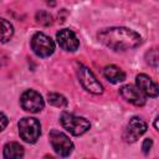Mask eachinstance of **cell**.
<instances>
[{
  "label": "cell",
  "instance_id": "6da1fadb",
  "mask_svg": "<svg viewBox=\"0 0 159 159\" xmlns=\"http://www.w3.org/2000/svg\"><path fill=\"white\" fill-rule=\"evenodd\" d=\"M101 43L114 50L125 51L134 48L142 43V37L138 32L127 27H108L103 29L97 35Z\"/></svg>",
  "mask_w": 159,
  "mask_h": 159
},
{
  "label": "cell",
  "instance_id": "7a4b0ae2",
  "mask_svg": "<svg viewBox=\"0 0 159 159\" xmlns=\"http://www.w3.org/2000/svg\"><path fill=\"white\" fill-rule=\"evenodd\" d=\"M60 122H61V125L72 135H82L91 127L89 122L86 118L78 117L67 112H63L60 116Z\"/></svg>",
  "mask_w": 159,
  "mask_h": 159
},
{
  "label": "cell",
  "instance_id": "3957f363",
  "mask_svg": "<svg viewBox=\"0 0 159 159\" xmlns=\"http://www.w3.org/2000/svg\"><path fill=\"white\" fill-rule=\"evenodd\" d=\"M19 134L21 137L22 140H25L26 143H36L37 139L40 138L41 134V124L36 118H31V117H25L22 119H20L19 124Z\"/></svg>",
  "mask_w": 159,
  "mask_h": 159
},
{
  "label": "cell",
  "instance_id": "277c9868",
  "mask_svg": "<svg viewBox=\"0 0 159 159\" xmlns=\"http://www.w3.org/2000/svg\"><path fill=\"white\" fill-rule=\"evenodd\" d=\"M31 48L39 57H48L55 51V42L42 32H36L31 39Z\"/></svg>",
  "mask_w": 159,
  "mask_h": 159
},
{
  "label": "cell",
  "instance_id": "5b68a950",
  "mask_svg": "<svg viewBox=\"0 0 159 159\" xmlns=\"http://www.w3.org/2000/svg\"><path fill=\"white\" fill-rule=\"evenodd\" d=\"M77 76H78L81 84L83 86V88L86 91H88L93 94H101L103 92V86L96 78V76L93 75V72L88 67L80 65L77 68Z\"/></svg>",
  "mask_w": 159,
  "mask_h": 159
},
{
  "label": "cell",
  "instance_id": "8992f818",
  "mask_svg": "<svg viewBox=\"0 0 159 159\" xmlns=\"http://www.w3.org/2000/svg\"><path fill=\"white\" fill-rule=\"evenodd\" d=\"M50 143L53 148V150L60 155V157H68L72 150H73V143L71 142V139L62 132L58 130H51L50 134Z\"/></svg>",
  "mask_w": 159,
  "mask_h": 159
},
{
  "label": "cell",
  "instance_id": "52a82bcc",
  "mask_svg": "<svg viewBox=\"0 0 159 159\" xmlns=\"http://www.w3.org/2000/svg\"><path fill=\"white\" fill-rule=\"evenodd\" d=\"M20 102H21V107L30 113H39L45 107V102L42 99V96L34 89L25 91L21 94Z\"/></svg>",
  "mask_w": 159,
  "mask_h": 159
},
{
  "label": "cell",
  "instance_id": "ba28073f",
  "mask_svg": "<svg viewBox=\"0 0 159 159\" xmlns=\"http://www.w3.org/2000/svg\"><path fill=\"white\" fill-rule=\"evenodd\" d=\"M148 129V125L147 123L139 118V117H132L125 127V130H124V134H123V138L125 142H129V143H133L135 142L139 137H142Z\"/></svg>",
  "mask_w": 159,
  "mask_h": 159
},
{
  "label": "cell",
  "instance_id": "9c48e42d",
  "mask_svg": "<svg viewBox=\"0 0 159 159\" xmlns=\"http://www.w3.org/2000/svg\"><path fill=\"white\" fill-rule=\"evenodd\" d=\"M56 40H57V43L60 45V47L65 51L75 52L80 46V41H78L76 34L70 29L60 30L56 34Z\"/></svg>",
  "mask_w": 159,
  "mask_h": 159
},
{
  "label": "cell",
  "instance_id": "30bf717a",
  "mask_svg": "<svg viewBox=\"0 0 159 159\" xmlns=\"http://www.w3.org/2000/svg\"><path fill=\"white\" fill-rule=\"evenodd\" d=\"M135 83H137V88L144 96H149L152 98L158 97V86L148 75L144 73L138 75L135 77Z\"/></svg>",
  "mask_w": 159,
  "mask_h": 159
},
{
  "label": "cell",
  "instance_id": "8fae6325",
  "mask_svg": "<svg viewBox=\"0 0 159 159\" xmlns=\"http://www.w3.org/2000/svg\"><path fill=\"white\" fill-rule=\"evenodd\" d=\"M119 93L120 96L129 103L134 104V106H143L145 103V96L134 86L132 84H125L119 88Z\"/></svg>",
  "mask_w": 159,
  "mask_h": 159
},
{
  "label": "cell",
  "instance_id": "7c38bea8",
  "mask_svg": "<svg viewBox=\"0 0 159 159\" xmlns=\"http://www.w3.org/2000/svg\"><path fill=\"white\" fill-rule=\"evenodd\" d=\"M103 75L111 83H119V82H123L125 80L124 71L122 68H119L118 66H114V65H109V66L104 67Z\"/></svg>",
  "mask_w": 159,
  "mask_h": 159
},
{
  "label": "cell",
  "instance_id": "4fadbf2b",
  "mask_svg": "<svg viewBox=\"0 0 159 159\" xmlns=\"http://www.w3.org/2000/svg\"><path fill=\"white\" fill-rule=\"evenodd\" d=\"M2 154H4L5 159H22L25 150H24V147L20 145L19 143L10 142V143L5 144Z\"/></svg>",
  "mask_w": 159,
  "mask_h": 159
},
{
  "label": "cell",
  "instance_id": "5bb4252c",
  "mask_svg": "<svg viewBox=\"0 0 159 159\" xmlns=\"http://www.w3.org/2000/svg\"><path fill=\"white\" fill-rule=\"evenodd\" d=\"M14 35V27L10 21L0 17V42H7Z\"/></svg>",
  "mask_w": 159,
  "mask_h": 159
},
{
  "label": "cell",
  "instance_id": "9a60e30c",
  "mask_svg": "<svg viewBox=\"0 0 159 159\" xmlns=\"http://www.w3.org/2000/svg\"><path fill=\"white\" fill-rule=\"evenodd\" d=\"M47 101H48L50 104H52L55 107H58V108H62V107L67 106V99L60 93H48L47 94Z\"/></svg>",
  "mask_w": 159,
  "mask_h": 159
},
{
  "label": "cell",
  "instance_id": "2e32d148",
  "mask_svg": "<svg viewBox=\"0 0 159 159\" xmlns=\"http://www.w3.org/2000/svg\"><path fill=\"white\" fill-rule=\"evenodd\" d=\"M36 20L37 22H40L41 25L43 26H48L52 24V15L45 10H40L37 14H36Z\"/></svg>",
  "mask_w": 159,
  "mask_h": 159
},
{
  "label": "cell",
  "instance_id": "e0dca14e",
  "mask_svg": "<svg viewBox=\"0 0 159 159\" xmlns=\"http://www.w3.org/2000/svg\"><path fill=\"white\" fill-rule=\"evenodd\" d=\"M145 58H147V62L153 66L154 68L158 67V50L157 48H152L149 50L147 53H145Z\"/></svg>",
  "mask_w": 159,
  "mask_h": 159
},
{
  "label": "cell",
  "instance_id": "ac0fdd59",
  "mask_svg": "<svg viewBox=\"0 0 159 159\" xmlns=\"http://www.w3.org/2000/svg\"><path fill=\"white\" fill-rule=\"evenodd\" d=\"M152 145H153V140H152L150 138H147V139H144V142H143V145H142L143 153H144V154H148V153H149V150H150V148H152Z\"/></svg>",
  "mask_w": 159,
  "mask_h": 159
},
{
  "label": "cell",
  "instance_id": "d6986e66",
  "mask_svg": "<svg viewBox=\"0 0 159 159\" xmlns=\"http://www.w3.org/2000/svg\"><path fill=\"white\" fill-rule=\"evenodd\" d=\"M7 123H9L7 117H6L4 113H1V112H0V132H1V130H4V129L6 128Z\"/></svg>",
  "mask_w": 159,
  "mask_h": 159
},
{
  "label": "cell",
  "instance_id": "ffe728a7",
  "mask_svg": "<svg viewBox=\"0 0 159 159\" xmlns=\"http://www.w3.org/2000/svg\"><path fill=\"white\" fill-rule=\"evenodd\" d=\"M154 128H155V129H158V117L154 119Z\"/></svg>",
  "mask_w": 159,
  "mask_h": 159
},
{
  "label": "cell",
  "instance_id": "44dd1931",
  "mask_svg": "<svg viewBox=\"0 0 159 159\" xmlns=\"http://www.w3.org/2000/svg\"><path fill=\"white\" fill-rule=\"evenodd\" d=\"M43 159H56V158H53V157H51V155H46Z\"/></svg>",
  "mask_w": 159,
  "mask_h": 159
}]
</instances>
